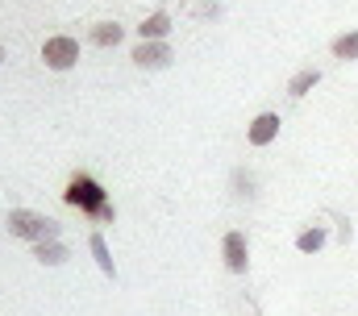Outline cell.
I'll return each instance as SVG.
<instances>
[{"mask_svg":"<svg viewBox=\"0 0 358 316\" xmlns=\"http://www.w3.org/2000/svg\"><path fill=\"white\" fill-rule=\"evenodd\" d=\"M317 71H300V76L292 79V96H304V92H308V87H313V83H317Z\"/></svg>","mask_w":358,"mask_h":316,"instance_id":"cell-13","label":"cell"},{"mask_svg":"<svg viewBox=\"0 0 358 316\" xmlns=\"http://www.w3.org/2000/svg\"><path fill=\"white\" fill-rule=\"evenodd\" d=\"M296 245H300L304 254H313V250H321V245H325V234H321V229H308V234H300Z\"/></svg>","mask_w":358,"mask_h":316,"instance_id":"cell-12","label":"cell"},{"mask_svg":"<svg viewBox=\"0 0 358 316\" xmlns=\"http://www.w3.org/2000/svg\"><path fill=\"white\" fill-rule=\"evenodd\" d=\"M134 63H138V67L159 71V67H167V63H171V50H167L163 42H142V46L134 50Z\"/></svg>","mask_w":358,"mask_h":316,"instance_id":"cell-4","label":"cell"},{"mask_svg":"<svg viewBox=\"0 0 358 316\" xmlns=\"http://www.w3.org/2000/svg\"><path fill=\"white\" fill-rule=\"evenodd\" d=\"M38 262L59 266V262H67V250H63L59 241H38Z\"/></svg>","mask_w":358,"mask_h":316,"instance_id":"cell-9","label":"cell"},{"mask_svg":"<svg viewBox=\"0 0 358 316\" xmlns=\"http://www.w3.org/2000/svg\"><path fill=\"white\" fill-rule=\"evenodd\" d=\"M275 134H279V117H275V113H263V117L250 125V142H255V146H267V142H275Z\"/></svg>","mask_w":358,"mask_h":316,"instance_id":"cell-6","label":"cell"},{"mask_svg":"<svg viewBox=\"0 0 358 316\" xmlns=\"http://www.w3.org/2000/svg\"><path fill=\"white\" fill-rule=\"evenodd\" d=\"M76 59H80V42L76 38H50L42 46V63L50 71H67V67H76Z\"/></svg>","mask_w":358,"mask_h":316,"instance_id":"cell-3","label":"cell"},{"mask_svg":"<svg viewBox=\"0 0 358 316\" xmlns=\"http://www.w3.org/2000/svg\"><path fill=\"white\" fill-rule=\"evenodd\" d=\"M138 29H142V42H155V38H163V34L171 29V17H167V13H155V17L142 21Z\"/></svg>","mask_w":358,"mask_h":316,"instance_id":"cell-7","label":"cell"},{"mask_svg":"<svg viewBox=\"0 0 358 316\" xmlns=\"http://www.w3.org/2000/svg\"><path fill=\"white\" fill-rule=\"evenodd\" d=\"M92 42H96V46H117V42H121V25H113V21H100V25L92 29Z\"/></svg>","mask_w":358,"mask_h":316,"instance_id":"cell-8","label":"cell"},{"mask_svg":"<svg viewBox=\"0 0 358 316\" xmlns=\"http://www.w3.org/2000/svg\"><path fill=\"white\" fill-rule=\"evenodd\" d=\"M8 229L13 237H25V241H55L59 237V225L42 213H29V208H13L8 213Z\"/></svg>","mask_w":358,"mask_h":316,"instance_id":"cell-1","label":"cell"},{"mask_svg":"<svg viewBox=\"0 0 358 316\" xmlns=\"http://www.w3.org/2000/svg\"><path fill=\"white\" fill-rule=\"evenodd\" d=\"M92 254H96L100 271H104V275H113V258H108V245H104V237H100V234L92 237Z\"/></svg>","mask_w":358,"mask_h":316,"instance_id":"cell-11","label":"cell"},{"mask_svg":"<svg viewBox=\"0 0 358 316\" xmlns=\"http://www.w3.org/2000/svg\"><path fill=\"white\" fill-rule=\"evenodd\" d=\"M67 204L71 208H84V213H96V217H113V208L104 204V192H100V183H92V179H71V187H67Z\"/></svg>","mask_w":358,"mask_h":316,"instance_id":"cell-2","label":"cell"},{"mask_svg":"<svg viewBox=\"0 0 358 316\" xmlns=\"http://www.w3.org/2000/svg\"><path fill=\"white\" fill-rule=\"evenodd\" d=\"M0 63H4V50H0Z\"/></svg>","mask_w":358,"mask_h":316,"instance_id":"cell-14","label":"cell"},{"mask_svg":"<svg viewBox=\"0 0 358 316\" xmlns=\"http://www.w3.org/2000/svg\"><path fill=\"white\" fill-rule=\"evenodd\" d=\"M246 262H250V258H246V237L229 234V237H225V266H229L234 275H242V271H246Z\"/></svg>","mask_w":358,"mask_h":316,"instance_id":"cell-5","label":"cell"},{"mask_svg":"<svg viewBox=\"0 0 358 316\" xmlns=\"http://www.w3.org/2000/svg\"><path fill=\"white\" fill-rule=\"evenodd\" d=\"M334 55H338V59H358V34L338 38V42H334Z\"/></svg>","mask_w":358,"mask_h":316,"instance_id":"cell-10","label":"cell"}]
</instances>
